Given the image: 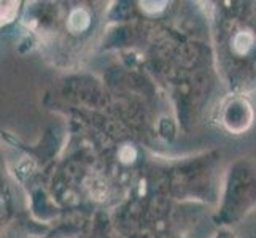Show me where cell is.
Instances as JSON below:
<instances>
[{"mask_svg":"<svg viewBox=\"0 0 256 238\" xmlns=\"http://www.w3.org/2000/svg\"><path fill=\"white\" fill-rule=\"evenodd\" d=\"M70 29L75 30V32H80L84 30L88 25H90V16H88L83 10H75L70 16Z\"/></svg>","mask_w":256,"mask_h":238,"instance_id":"1","label":"cell"},{"mask_svg":"<svg viewBox=\"0 0 256 238\" xmlns=\"http://www.w3.org/2000/svg\"><path fill=\"white\" fill-rule=\"evenodd\" d=\"M252 43H253V37H252L250 33L240 32V33H237V35H236L234 46H236V51H237V52H240V54H245V52L250 49Z\"/></svg>","mask_w":256,"mask_h":238,"instance_id":"2","label":"cell"},{"mask_svg":"<svg viewBox=\"0 0 256 238\" xmlns=\"http://www.w3.org/2000/svg\"><path fill=\"white\" fill-rule=\"evenodd\" d=\"M121 159L124 162H130V161H134V157H136V151L132 149L130 146H124L121 149V153H120Z\"/></svg>","mask_w":256,"mask_h":238,"instance_id":"3","label":"cell"}]
</instances>
